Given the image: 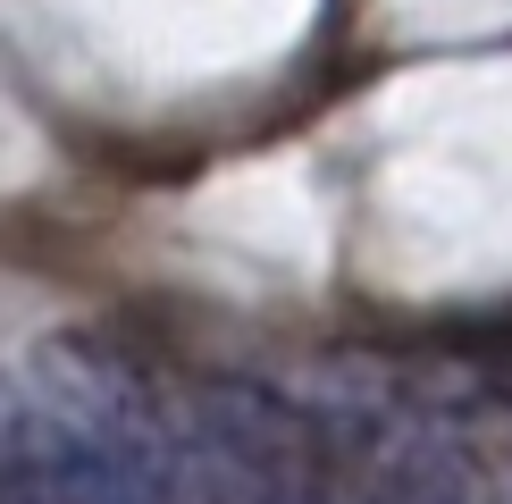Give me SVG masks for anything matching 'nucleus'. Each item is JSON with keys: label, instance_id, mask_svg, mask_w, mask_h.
I'll return each instance as SVG.
<instances>
[{"label": "nucleus", "instance_id": "obj_2", "mask_svg": "<svg viewBox=\"0 0 512 504\" xmlns=\"http://www.w3.org/2000/svg\"><path fill=\"white\" fill-rule=\"evenodd\" d=\"M227 488H236V504H361L345 496V479L328 462H311L303 429L286 412L227 420Z\"/></svg>", "mask_w": 512, "mask_h": 504}, {"label": "nucleus", "instance_id": "obj_1", "mask_svg": "<svg viewBox=\"0 0 512 504\" xmlns=\"http://www.w3.org/2000/svg\"><path fill=\"white\" fill-rule=\"evenodd\" d=\"M26 387L34 412L0 454V504H185L177 454L126 378L51 353Z\"/></svg>", "mask_w": 512, "mask_h": 504}]
</instances>
